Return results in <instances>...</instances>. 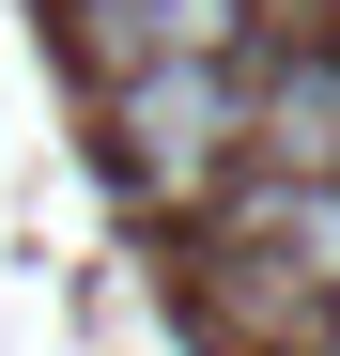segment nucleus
Returning <instances> with one entry per match:
<instances>
[{
	"instance_id": "1",
	"label": "nucleus",
	"mask_w": 340,
	"mask_h": 356,
	"mask_svg": "<svg viewBox=\"0 0 340 356\" xmlns=\"http://www.w3.org/2000/svg\"><path fill=\"white\" fill-rule=\"evenodd\" d=\"M108 155H124L139 202H216V170L248 155V63H232V47L108 63Z\"/></svg>"
},
{
	"instance_id": "2",
	"label": "nucleus",
	"mask_w": 340,
	"mask_h": 356,
	"mask_svg": "<svg viewBox=\"0 0 340 356\" xmlns=\"http://www.w3.org/2000/svg\"><path fill=\"white\" fill-rule=\"evenodd\" d=\"M232 232L278 248L309 294H340V170H263V186H232Z\"/></svg>"
},
{
	"instance_id": "3",
	"label": "nucleus",
	"mask_w": 340,
	"mask_h": 356,
	"mask_svg": "<svg viewBox=\"0 0 340 356\" xmlns=\"http://www.w3.org/2000/svg\"><path fill=\"white\" fill-rule=\"evenodd\" d=\"M248 155L263 170H340V63H263L248 78Z\"/></svg>"
},
{
	"instance_id": "4",
	"label": "nucleus",
	"mask_w": 340,
	"mask_h": 356,
	"mask_svg": "<svg viewBox=\"0 0 340 356\" xmlns=\"http://www.w3.org/2000/svg\"><path fill=\"white\" fill-rule=\"evenodd\" d=\"M294 356H340V310H325V325H309V341H294Z\"/></svg>"
}]
</instances>
